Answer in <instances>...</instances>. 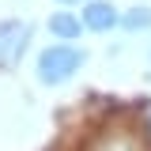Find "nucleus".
<instances>
[{
	"mask_svg": "<svg viewBox=\"0 0 151 151\" xmlns=\"http://www.w3.org/2000/svg\"><path fill=\"white\" fill-rule=\"evenodd\" d=\"M87 64V53L72 45V42H57V45H45L34 60V72H38V83H45V87H60V83H68L79 68Z\"/></svg>",
	"mask_w": 151,
	"mask_h": 151,
	"instance_id": "obj_1",
	"label": "nucleus"
},
{
	"mask_svg": "<svg viewBox=\"0 0 151 151\" xmlns=\"http://www.w3.org/2000/svg\"><path fill=\"white\" fill-rule=\"evenodd\" d=\"M30 42V23L27 19H0V68H15Z\"/></svg>",
	"mask_w": 151,
	"mask_h": 151,
	"instance_id": "obj_2",
	"label": "nucleus"
},
{
	"mask_svg": "<svg viewBox=\"0 0 151 151\" xmlns=\"http://www.w3.org/2000/svg\"><path fill=\"white\" fill-rule=\"evenodd\" d=\"M79 19H83V27L94 30V34H110L113 27H121V12L113 8L110 0H87Z\"/></svg>",
	"mask_w": 151,
	"mask_h": 151,
	"instance_id": "obj_3",
	"label": "nucleus"
},
{
	"mask_svg": "<svg viewBox=\"0 0 151 151\" xmlns=\"http://www.w3.org/2000/svg\"><path fill=\"white\" fill-rule=\"evenodd\" d=\"M83 30H87L83 19L72 15V12H53V15H49V34H53L57 42H76Z\"/></svg>",
	"mask_w": 151,
	"mask_h": 151,
	"instance_id": "obj_4",
	"label": "nucleus"
},
{
	"mask_svg": "<svg viewBox=\"0 0 151 151\" xmlns=\"http://www.w3.org/2000/svg\"><path fill=\"white\" fill-rule=\"evenodd\" d=\"M121 27H125L129 34L151 30V8H147V4H136V8H129V12L121 15Z\"/></svg>",
	"mask_w": 151,
	"mask_h": 151,
	"instance_id": "obj_5",
	"label": "nucleus"
},
{
	"mask_svg": "<svg viewBox=\"0 0 151 151\" xmlns=\"http://www.w3.org/2000/svg\"><path fill=\"white\" fill-rule=\"evenodd\" d=\"M91 151H144V147H136L129 136H102Z\"/></svg>",
	"mask_w": 151,
	"mask_h": 151,
	"instance_id": "obj_6",
	"label": "nucleus"
},
{
	"mask_svg": "<svg viewBox=\"0 0 151 151\" xmlns=\"http://www.w3.org/2000/svg\"><path fill=\"white\" fill-rule=\"evenodd\" d=\"M57 4H79V0H57Z\"/></svg>",
	"mask_w": 151,
	"mask_h": 151,
	"instance_id": "obj_7",
	"label": "nucleus"
},
{
	"mask_svg": "<svg viewBox=\"0 0 151 151\" xmlns=\"http://www.w3.org/2000/svg\"><path fill=\"white\" fill-rule=\"evenodd\" d=\"M147 132H151V113H147Z\"/></svg>",
	"mask_w": 151,
	"mask_h": 151,
	"instance_id": "obj_8",
	"label": "nucleus"
}]
</instances>
